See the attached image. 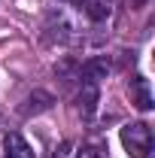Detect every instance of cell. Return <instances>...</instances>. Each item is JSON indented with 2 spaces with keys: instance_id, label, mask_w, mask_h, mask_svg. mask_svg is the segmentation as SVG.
Instances as JSON below:
<instances>
[{
  "instance_id": "cell-1",
  "label": "cell",
  "mask_w": 155,
  "mask_h": 158,
  "mask_svg": "<svg viewBox=\"0 0 155 158\" xmlns=\"http://www.w3.org/2000/svg\"><path fill=\"white\" fill-rule=\"evenodd\" d=\"M43 37L49 43H61V46L76 43L79 40V24L64 6H52L46 12V19H43Z\"/></svg>"
},
{
  "instance_id": "cell-2",
  "label": "cell",
  "mask_w": 155,
  "mask_h": 158,
  "mask_svg": "<svg viewBox=\"0 0 155 158\" xmlns=\"http://www.w3.org/2000/svg\"><path fill=\"white\" fill-rule=\"evenodd\" d=\"M122 146L131 158H143L152 149V131L146 122H134V125H125L122 128Z\"/></svg>"
},
{
  "instance_id": "cell-3",
  "label": "cell",
  "mask_w": 155,
  "mask_h": 158,
  "mask_svg": "<svg viewBox=\"0 0 155 158\" xmlns=\"http://www.w3.org/2000/svg\"><path fill=\"white\" fill-rule=\"evenodd\" d=\"M97 100H100V91H97L94 82H79V94H76V110L82 118H91L97 113Z\"/></svg>"
},
{
  "instance_id": "cell-4",
  "label": "cell",
  "mask_w": 155,
  "mask_h": 158,
  "mask_svg": "<svg viewBox=\"0 0 155 158\" xmlns=\"http://www.w3.org/2000/svg\"><path fill=\"white\" fill-rule=\"evenodd\" d=\"M128 94H131V103L137 110H152V88H149V79L146 76H134L128 82Z\"/></svg>"
},
{
  "instance_id": "cell-5",
  "label": "cell",
  "mask_w": 155,
  "mask_h": 158,
  "mask_svg": "<svg viewBox=\"0 0 155 158\" xmlns=\"http://www.w3.org/2000/svg\"><path fill=\"white\" fill-rule=\"evenodd\" d=\"M110 76V61L107 58H88L79 64V82H100Z\"/></svg>"
},
{
  "instance_id": "cell-6",
  "label": "cell",
  "mask_w": 155,
  "mask_h": 158,
  "mask_svg": "<svg viewBox=\"0 0 155 158\" xmlns=\"http://www.w3.org/2000/svg\"><path fill=\"white\" fill-rule=\"evenodd\" d=\"M52 103H55V98H52L49 91L37 88V91H31V94L24 98V106H21V116H40V113L52 110Z\"/></svg>"
},
{
  "instance_id": "cell-7",
  "label": "cell",
  "mask_w": 155,
  "mask_h": 158,
  "mask_svg": "<svg viewBox=\"0 0 155 158\" xmlns=\"http://www.w3.org/2000/svg\"><path fill=\"white\" fill-rule=\"evenodd\" d=\"M73 3L82 6V12L91 21H103V19H110V12H113V0H73Z\"/></svg>"
},
{
  "instance_id": "cell-8",
  "label": "cell",
  "mask_w": 155,
  "mask_h": 158,
  "mask_svg": "<svg viewBox=\"0 0 155 158\" xmlns=\"http://www.w3.org/2000/svg\"><path fill=\"white\" fill-rule=\"evenodd\" d=\"M3 152H6V158H34V149L27 146V140L21 134H6L3 137Z\"/></svg>"
},
{
  "instance_id": "cell-9",
  "label": "cell",
  "mask_w": 155,
  "mask_h": 158,
  "mask_svg": "<svg viewBox=\"0 0 155 158\" xmlns=\"http://www.w3.org/2000/svg\"><path fill=\"white\" fill-rule=\"evenodd\" d=\"M76 158H97V152H94V149H82Z\"/></svg>"
}]
</instances>
